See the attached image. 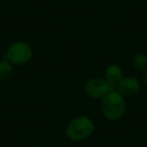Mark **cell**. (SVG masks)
I'll list each match as a JSON object with an SVG mask.
<instances>
[{"label":"cell","instance_id":"3957f363","mask_svg":"<svg viewBox=\"0 0 147 147\" xmlns=\"http://www.w3.org/2000/svg\"><path fill=\"white\" fill-rule=\"evenodd\" d=\"M32 57V49L30 45L23 41H16L10 45L4 57L6 61L15 65H23Z\"/></svg>","mask_w":147,"mask_h":147},{"label":"cell","instance_id":"52a82bcc","mask_svg":"<svg viewBox=\"0 0 147 147\" xmlns=\"http://www.w3.org/2000/svg\"><path fill=\"white\" fill-rule=\"evenodd\" d=\"M133 67L137 71H147V55L144 53H136L132 59Z\"/></svg>","mask_w":147,"mask_h":147},{"label":"cell","instance_id":"8992f818","mask_svg":"<svg viewBox=\"0 0 147 147\" xmlns=\"http://www.w3.org/2000/svg\"><path fill=\"white\" fill-rule=\"evenodd\" d=\"M105 77L108 83L112 84H118L123 79V71L119 65H110L107 67L105 71Z\"/></svg>","mask_w":147,"mask_h":147},{"label":"cell","instance_id":"277c9868","mask_svg":"<svg viewBox=\"0 0 147 147\" xmlns=\"http://www.w3.org/2000/svg\"><path fill=\"white\" fill-rule=\"evenodd\" d=\"M86 94L90 98L99 99L103 98L107 93H109L108 82L99 78H94L89 80L85 86Z\"/></svg>","mask_w":147,"mask_h":147},{"label":"cell","instance_id":"9c48e42d","mask_svg":"<svg viewBox=\"0 0 147 147\" xmlns=\"http://www.w3.org/2000/svg\"><path fill=\"white\" fill-rule=\"evenodd\" d=\"M143 81H144V84L147 86V71H145V74H144V78H143Z\"/></svg>","mask_w":147,"mask_h":147},{"label":"cell","instance_id":"30bf717a","mask_svg":"<svg viewBox=\"0 0 147 147\" xmlns=\"http://www.w3.org/2000/svg\"><path fill=\"white\" fill-rule=\"evenodd\" d=\"M31 147H38V146H31Z\"/></svg>","mask_w":147,"mask_h":147},{"label":"cell","instance_id":"5b68a950","mask_svg":"<svg viewBox=\"0 0 147 147\" xmlns=\"http://www.w3.org/2000/svg\"><path fill=\"white\" fill-rule=\"evenodd\" d=\"M118 92L124 96H135L140 90V85L135 78H123L117 85Z\"/></svg>","mask_w":147,"mask_h":147},{"label":"cell","instance_id":"ba28073f","mask_svg":"<svg viewBox=\"0 0 147 147\" xmlns=\"http://www.w3.org/2000/svg\"><path fill=\"white\" fill-rule=\"evenodd\" d=\"M13 74V67L10 61H0V81H7L11 78Z\"/></svg>","mask_w":147,"mask_h":147},{"label":"cell","instance_id":"7a4b0ae2","mask_svg":"<svg viewBox=\"0 0 147 147\" xmlns=\"http://www.w3.org/2000/svg\"><path fill=\"white\" fill-rule=\"evenodd\" d=\"M92 120L86 116H80L69 121L65 128L67 136L73 141H81L89 137L94 132Z\"/></svg>","mask_w":147,"mask_h":147},{"label":"cell","instance_id":"6da1fadb","mask_svg":"<svg viewBox=\"0 0 147 147\" xmlns=\"http://www.w3.org/2000/svg\"><path fill=\"white\" fill-rule=\"evenodd\" d=\"M125 110V100L118 91H111L103 97L102 112L107 119L111 121L119 120L124 115Z\"/></svg>","mask_w":147,"mask_h":147}]
</instances>
